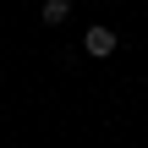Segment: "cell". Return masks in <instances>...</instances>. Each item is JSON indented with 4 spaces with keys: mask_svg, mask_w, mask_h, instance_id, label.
I'll use <instances>...</instances> for the list:
<instances>
[{
    "mask_svg": "<svg viewBox=\"0 0 148 148\" xmlns=\"http://www.w3.org/2000/svg\"><path fill=\"white\" fill-rule=\"evenodd\" d=\"M82 49H88V55H93V60H110V55H115V49H121V38H115V33H110V27H99V22H93V27H88V33H82Z\"/></svg>",
    "mask_w": 148,
    "mask_h": 148,
    "instance_id": "1",
    "label": "cell"
},
{
    "mask_svg": "<svg viewBox=\"0 0 148 148\" xmlns=\"http://www.w3.org/2000/svg\"><path fill=\"white\" fill-rule=\"evenodd\" d=\"M38 16H44L49 27H60V22L71 16V0H44V5H38Z\"/></svg>",
    "mask_w": 148,
    "mask_h": 148,
    "instance_id": "2",
    "label": "cell"
}]
</instances>
